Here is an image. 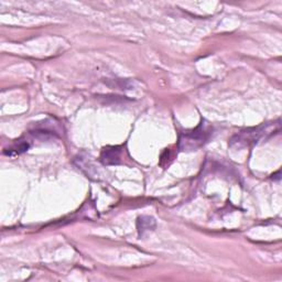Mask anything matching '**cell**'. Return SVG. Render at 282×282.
I'll return each mask as SVG.
<instances>
[{"label": "cell", "instance_id": "cell-1", "mask_svg": "<svg viewBox=\"0 0 282 282\" xmlns=\"http://www.w3.org/2000/svg\"><path fill=\"white\" fill-rule=\"evenodd\" d=\"M209 134L204 128H202V125L198 126L196 129L192 131L184 132L183 135L180 137V143L179 146L181 149H190V150H195L198 147H201L203 143L205 142L209 138Z\"/></svg>", "mask_w": 282, "mask_h": 282}, {"label": "cell", "instance_id": "cell-2", "mask_svg": "<svg viewBox=\"0 0 282 282\" xmlns=\"http://www.w3.org/2000/svg\"><path fill=\"white\" fill-rule=\"evenodd\" d=\"M122 158V150L118 147L107 148L102 153V161L104 164H118Z\"/></svg>", "mask_w": 282, "mask_h": 282}, {"label": "cell", "instance_id": "cell-3", "mask_svg": "<svg viewBox=\"0 0 282 282\" xmlns=\"http://www.w3.org/2000/svg\"><path fill=\"white\" fill-rule=\"evenodd\" d=\"M156 227V221L150 216H141L138 219V230L139 236L142 237L146 231L153 230Z\"/></svg>", "mask_w": 282, "mask_h": 282}]
</instances>
